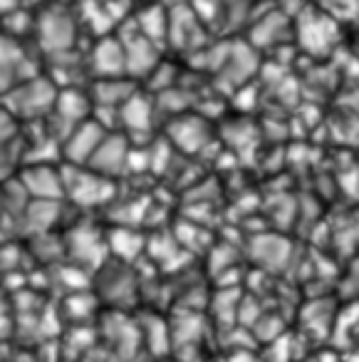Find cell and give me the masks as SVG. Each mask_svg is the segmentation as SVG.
<instances>
[{
    "label": "cell",
    "mask_w": 359,
    "mask_h": 362,
    "mask_svg": "<svg viewBox=\"0 0 359 362\" xmlns=\"http://www.w3.org/2000/svg\"><path fill=\"white\" fill-rule=\"evenodd\" d=\"M57 90L50 80H42V75H33L25 80L16 82L6 95V107L16 117L25 119H37L47 115L55 107Z\"/></svg>",
    "instance_id": "cell-3"
},
{
    "label": "cell",
    "mask_w": 359,
    "mask_h": 362,
    "mask_svg": "<svg viewBox=\"0 0 359 362\" xmlns=\"http://www.w3.org/2000/svg\"><path fill=\"white\" fill-rule=\"evenodd\" d=\"M102 127H100V122H80V124L70 132V136H67V144H65L67 159L75 161V164L90 161L92 154L97 151V146H100L102 139L107 136Z\"/></svg>",
    "instance_id": "cell-6"
},
{
    "label": "cell",
    "mask_w": 359,
    "mask_h": 362,
    "mask_svg": "<svg viewBox=\"0 0 359 362\" xmlns=\"http://www.w3.org/2000/svg\"><path fill=\"white\" fill-rule=\"evenodd\" d=\"M314 6L327 13L329 18H334L339 25L359 18V0H314Z\"/></svg>",
    "instance_id": "cell-8"
},
{
    "label": "cell",
    "mask_w": 359,
    "mask_h": 362,
    "mask_svg": "<svg viewBox=\"0 0 359 362\" xmlns=\"http://www.w3.org/2000/svg\"><path fill=\"white\" fill-rule=\"evenodd\" d=\"M16 132V115L6 105H0V139H6Z\"/></svg>",
    "instance_id": "cell-9"
},
{
    "label": "cell",
    "mask_w": 359,
    "mask_h": 362,
    "mask_svg": "<svg viewBox=\"0 0 359 362\" xmlns=\"http://www.w3.org/2000/svg\"><path fill=\"white\" fill-rule=\"evenodd\" d=\"M50 0H20V6H47Z\"/></svg>",
    "instance_id": "cell-11"
},
{
    "label": "cell",
    "mask_w": 359,
    "mask_h": 362,
    "mask_svg": "<svg viewBox=\"0 0 359 362\" xmlns=\"http://www.w3.org/2000/svg\"><path fill=\"white\" fill-rule=\"evenodd\" d=\"M159 3H161V6H164V8H169V11H171V8H181V6H189L191 0H159Z\"/></svg>",
    "instance_id": "cell-10"
},
{
    "label": "cell",
    "mask_w": 359,
    "mask_h": 362,
    "mask_svg": "<svg viewBox=\"0 0 359 362\" xmlns=\"http://www.w3.org/2000/svg\"><path fill=\"white\" fill-rule=\"evenodd\" d=\"M90 67L95 75L100 77H122L126 75V62H124V47L117 35H102L97 45L92 47Z\"/></svg>",
    "instance_id": "cell-4"
},
{
    "label": "cell",
    "mask_w": 359,
    "mask_h": 362,
    "mask_svg": "<svg viewBox=\"0 0 359 362\" xmlns=\"http://www.w3.org/2000/svg\"><path fill=\"white\" fill-rule=\"evenodd\" d=\"M92 169L97 174H112V169L117 166H124L126 164V149H124V141L119 136H105L102 144L97 146V151L92 154L90 159Z\"/></svg>",
    "instance_id": "cell-7"
},
{
    "label": "cell",
    "mask_w": 359,
    "mask_h": 362,
    "mask_svg": "<svg viewBox=\"0 0 359 362\" xmlns=\"http://www.w3.org/2000/svg\"><path fill=\"white\" fill-rule=\"evenodd\" d=\"M80 18L70 11V8H62V6H47L40 8L35 18V37H37V45L40 50L50 52L52 57L57 55H65V52L72 50L75 45V37H77V28H80Z\"/></svg>",
    "instance_id": "cell-1"
},
{
    "label": "cell",
    "mask_w": 359,
    "mask_h": 362,
    "mask_svg": "<svg viewBox=\"0 0 359 362\" xmlns=\"http://www.w3.org/2000/svg\"><path fill=\"white\" fill-rule=\"evenodd\" d=\"M293 18V33L298 37V45L307 55L324 57L334 50V45L339 42V23L334 18H329L317 6H305Z\"/></svg>",
    "instance_id": "cell-2"
},
{
    "label": "cell",
    "mask_w": 359,
    "mask_h": 362,
    "mask_svg": "<svg viewBox=\"0 0 359 362\" xmlns=\"http://www.w3.org/2000/svg\"><path fill=\"white\" fill-rule=\"evenodd\" d=\"M20 184L30 197L42 199V202H52L65 194V176H60L47 164H35L33 169H28L20 176Z\"/></svg>",
    "instance_id": "cell-5"
}]
</instances>
